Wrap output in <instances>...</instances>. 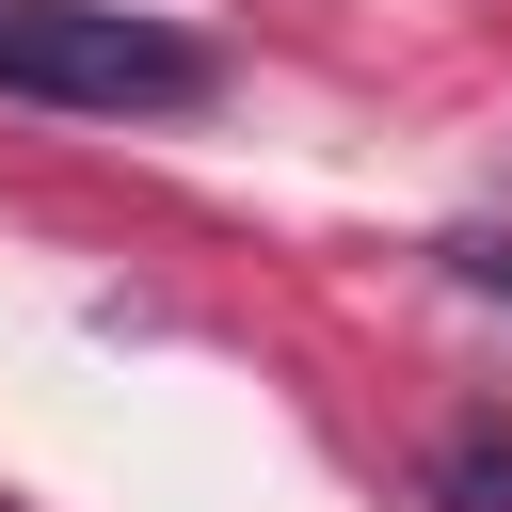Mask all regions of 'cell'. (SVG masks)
Returning a JSON list of instances; mask_svg holds the SVG:
<instances>
[{
  "mask_svg": "<svg viewBox=\"0 0 512 512\" xmlns=\"http://www.w3.org/2000/svg\"><path fill=\"white\" fill-rule=\"evenodd\" d=\"M208 32L128 0H0V96L32 112H208Z\"/></svg>",
  "mask_w": 512,
  "mask_h": 512,
  "instance_id": "6da1fadb",
  "label": "cell"
},
{
  "mask_svg": "<svg viewBox=\"0 0 512 512\" xmlns=\"http://www.w3.org/2000/svg\"><path fill=\"white\" fill-rule=\"evenodd\" d=\"M432 496L448 512H512V416H448L432 432Z\"/></svg>",
  "mask_w": 512,
  "mask_h": 512,
  "instance_id": "7a4b0ae2",
  "label": "cell"
},
{
  "mask_svg": "<svg viewBox=\"0 0 512 512\" xmlns=\"http://www.w3.org/2000/svg\"><path fill=\"white\" fill-rule=\"evenodd\" d=\"M448 272H464V288H496V304H512V240H496V224H464V240H448Z\"/></svg>",
  "mask_w": 512,
  "mask_h": 512,
  "instance_id": "3957f363",
  "label": "cell"
}]
</instances>
